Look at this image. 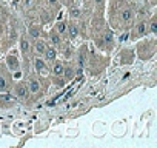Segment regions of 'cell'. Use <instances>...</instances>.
<instances>
[{
	"instance_id": "6da1fadb",
	"label": "cell",
	"mask_w": 157,
	"mask_h": 148,
	"mask_svg": "<svg viewBox=\"0 0 157 148\" xmlns=\"http://www.w3.org/2000/svg\"><path fill=\"white\" fill-rule=\"evenodd\" d=\"M31 63H33L34 71L39 74V76H43V77L48 76L49 68H48V62L43 59V56H36V54H34L33 59H31Z\"/></svg>"
},
{
	"instance_id": "7a4b0ae2",
	"label": "cell",
	"mask_w": 157,
	"mask_h": 148,
	"mask_svg": "<svg viewBox=\"0 0 157 148\" xmlns=\"http://www.w3.org/2000/svg\"><path fill=\"white\" fill-rule=\"evenodd\" d=\"M26 88H28V93L31 96H39L40 91H42V84H40V79L37 76H29L28 80H26Z\"/></svg>"
},
{
	"instance_id": "3957f363",
	"label": "cell",
	"mask_w": 157,
	"mask_h": 148,
	"mask_svg": "<svg viewBox=\"0 0 157 148\" xmlns=\"http://www.w3.org/2000/svg\"><path fill=\"white\" fill-rule=\"evenodd\" d=\"M13 94H14V97L19 99V100L28 99L29 93H28V88H26V82H22V80L16 82L14 87H13Z\"/></svg>"
},
{
	"instance_id": "277c9868",
	"label": "cell",
	"mask_w": 157,
	"mask_h": 148,
	"mask_svg": "<svg viewBox=\"0 0 157 148\" xmlns=\"http://www.w3.org/2000/svg\"><path fill=\"white\" fill-rule=\"evenodd\" d=\"M134 19H136V11L131 6H125L120 10V20L123 23H131L134 22Z\"/></svg>"
},
{
	"instance_id": "5b68a950",
	"label": "cell",
	"mask_w": 157,
	"mask_h": 148,
	"mask_svg": "<svg viewBox=\"0 0 157 148\" xmlns=\"http://www.w3.org/2000/svg\"><path fill=\"white\" fill-rule=\"evenodd\" d=\"M19 48H20V53H22L23 56H29V54L33 53V43H31V40H29L28 36H26V37H20V40H19Z\"/></svg>"
},
{
	"instance_id": "8992f818",
	"label": "cell",
	"mask_w": 157,
	"mask_h": 148,
	"mask_svg": "<svg viewBox=\"0 0 157 148\" xmlns=\"http://www.w3.org/2000/svg\"><path fill=\"white\" fill-rule=\"evenodd\" d=\"M46 46H48V42H46L45 39L39 37V39H36L34 43H33V53H34L36 56H43Z\"/></svg>"
},
{
	"instance_id": "52a82bcc",
	"label": "cell",
	"mask_w": 157,
	"mask_h": 148,
	"mask_svg": "<svg viewBox=\"0 0 157 148\" xmlns=\"http://www.w3.org/2000/svg\"><path fill=\"white\" fill-rule=\"evenodd\" d=\"M63 69H65V63L63 62H60V60H54V62H51V68H49V72L52 74L54 77H63Z\"/></svg>"
},
{
	"instance_id": "ba28073f",
	"label": "cell",
	"mask_w": 157,
	"mask_h": 148,
	"mask_svg": "<svg viewBox=\"0 0 157 148\" xmlns=\"http://www.w3.org/2000/svg\"><path fill=\"white\" fill-rule=\"evenodd\" d=\"M57 57H59V51H57V48L52 46V45H48L46 49H45V53H43V59H45L48 63H51V62H54Z\"/></svg>"
},
{
	"instance_id": "9c48e42d",
	"label": "cell",
	"mask_w": 157,
	"mask_h": 148,
	"mask_svg": "<svg viewBox=\"0 0 157 148\" xmlns=\"http://www.w3.org/2000/svg\"><path fill=\"white\" fill-rule=\"evenodd\" d=\"M78 34H80V29H78V26H77L75 22L66 23V36H68L71 40H75V39L78 37Z\"/></svg>"
},
{
	"instance_id": "30bf717a",
	"label": "cell",
	"mask_w": 157,
	"mask_h": 148,
	"mask_svg": "<svg viewBox=\"0 0 157 148\" xmlns=\"http://www.w3.org/2000/svg\"><path fill=\"white\" fill-rule=\"evenodd\" d=\"M26 34L31 40H36L39 37H42V28L39 25H28V29H26Z\"/></svg>"
},
{
	"instance_id": "8fae6325",
	"label": "cell",
	"mask_w": 157,
	"mask_h": 148,
	"mask_svg": "<svg viewBox=\"0 0 157 148\" xmlns=\"http://www.w3.org/2000/svg\"><path fill=\"white\" fill-rule=\"evenodd\" d=\"M6 66L10 71H16L20 68V62H19V57L16 54H8L6 56Z\"/></svg>"
},
{
	"instance_id": "7c38bea8",
	"label": "cell",
	"mask_w": 157,
	"mask_h": 148,
	"mask_svg": "<svg viewBox=\"0 0 157 148\" xmlns=\"http://www.w3.org/2000/svg\"><path fill=\"white\" fill-rule=\"evenodd\" d=\"M11 88H13L11 87V77H8L3 72H0V93H6Z\"/></svg>"
},
{
	"instance_id": "4fadbf2b",
	"label": "cell",
	"mask_w": 157,
	"mask_h": 148,
	"mask_svg": "<svg viewBox=\"0 0 157 148\" xmlns=\"http://www.w3.org/2000/svg\"><path fill=\"white\" fill-rule=\"evenodd\" d=\"M49 43L52 45V46H56V48H60L62 46V43H63V37L56 31V29H52L51 33H49Z\"/></svg>"
},
{
	"instance_id": "5bb4252c",
	"label": "cell",
	"mask_w": 157,
	"mask_h": 148,
	"mask_svg": "<svg viewBox=\"0 0 157 148\" xmlns=\"http://www.w3.org/2000/svg\"><path fill=\"white\" fill-rule=\"evenodd\" d=\"M134 34L137 37H143L148 34V28H146V19H142L139 20V23L136 25V29H134Z\"/></svg>"
},
{
	"instance_id": "9a60e30c",
	"label": "cell",
	"mask_w": 157,
	"mask_h": 148,
	"mask_svg": "<svg viewBox=\"0 0 157 148\" xmlns=\"http://www.w3.org/2000/svg\"><path fill=\"white\" fill-rule=\"evenodd\" d=\"M74 74H75L74 66H71V65H66V63H65V69H63V79H65L66 82H69V80L74 77Z\"/></svg>"
},
{
	"instance_id": "2e32d148",
	"label": "cell",
	"mask_w": 157,
	"mask_h": 148,
	"mask_svg": "<svg viewBox=\"0 0 157 148\" xmlns=\"http://www.w3.org/2000/svg\"><path fill=\"white\" fill-rule=\"evenodd\" d=\"M146 28H148V34H157V17L152 16L151 20H146Z\"/></svg>"
},
{
	"instance_id": "e0dca14e",
	"label": "cell",
	"mask_w": 157,
	"mask_h": 148,
	"mask_svg": "<svg viewBox=\"0 0 157 148\" xmlns=\"http://www.w3.org/2000/svg\"><path fill=\"white\" fill-rule=\"evenodd\" d=\"M54 29L63 37V36H66V22H63V20H60V22H57L56 23V26H54Z\"/></svg>"
},
{
	"instance_id": "ac0fdd59",
	"label": "cell",
	"mask_w": 157,
	"mask_h": 148,
	"mask_svg": "<svg viewBox=\"0 0 157 148\" xmlns=\"http://www.w3.org/2000/svg\"><path fill=\"white\" fill-rule=\"evenodd\" d=\"M82 16V10L78 6H69V17L71 19H80Z\"/></svg>"
},
{
	"instance_id": "d6986e66",
	"label": "cell",
	"mask_w": 157,
	"mask_h": 148,
	"mask_svg": "<svg viewBox=\"0 0 157 148\" xmlns=\"http://www.w3.org/2000/svg\"><path fill=\"white\" fill-rule=\"evenodd\" d=\"M146 11H148V10H146L145 6H140V8H139V11H137V19H139V20L146 19Z\"/></svg>"
},
{
	"instance_id": "ffe728a7",
	"label": "cell",
	"mask_w": 157,
	"mask_h": 148,
	"mask_svg": "<svg viewBox=\"0 0 157 148\" xmlns=\"http://www.w3.org/2000/svg\"><path fill=\"white\" fill-rule=\"evenodd\" d=\"M103 39H105V42H106V43H108V42L111 43V42H113V33H111V31H106V33H105V36H103Z\"/></svg>"
},
{
	"instance_id": "44dd1931",
	"label": "cell",
	"mask_w": 157,
	"mask_h": 148,
	"mask_svg": "<svg viewBox=\"0 0 157 148\" xmlns=\"http://www.w3.org/2000/svg\"><path fill=\"white\" fill-rule=\"evenodd\" d=\"M48 2H49V5H57L59 0H48Z\"/></svg>"
},
{
	"instance_id": "7402d4cb",
	"label": "cell",
	"mask_w": 157,
	"mask_h": 148,
	"mask_svg": "<svg viewBox=\"0 0 157 148\" xmlns=\"http://www.w3.org/2000/svg\"><path fill=\"white\" fill-rule=\"evenodd\" d=\"M103 2H105V0H94L96 5H103Z\"/></svg>"
},
{
	"instance_id": "603a6c76",
	"label": "cell",
	"mask_w": 157,
	"mask_h": 148,
	"mask_svg": "<svg viewBox=\"0 0 157 148\" xmlns=\"http://www.w3.org/2000/svg\"><path fill=\"white\" fill-rule=\"evenodd\" d=\"M60 2H63V3H65V2H66V0H60Z\"/></svg>"
},
{
	"instance_id": "cb8c5ba5",
	"label": "cell",
	"mask_w": 157,
	"mask_h": 148,
	"mask_svg": "<svg viewBox=\"0 0 157 148\" xmlns=\"http://www.w3.org/2000/svg\"><path fill=\"white\" fill-rule=\"evenodd\" d=\"M0 19H2V13H0Z\"/></svg>"
}]
</instances>
